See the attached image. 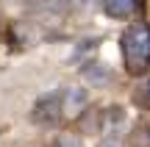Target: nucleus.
<instances>
[{"mask_svg":"<svg viewBox=\"0 0 150 147\" xmlns=\"http://www.w3.org/2000/svg\"><path fill=\"white\" fill-rule=\"evenodd\" d=\"M120 53H122L125 72L134 78H145L147 58H150V36L145 22H131L120 36Z\"/></svg>","mask_w":150,"mask_h":147,"instance_id":"obj_1","label":"nucleus"},{"mask_svg":"<svg viewBox=\"0 0 150 147\" xmlns=\"http://www.w3.org/2000/svg\"><path fill=\"white\" fill-rule=\"evenodd\" d=\"M31 120L33 125L39 128H56L64 117H61V100H59V92H45L36 97L31 108Z\"/></svg>","mask_w":150,"mask_h":147,"instance_id":"obj_2","label":"nucleus"},{"mask_svg":"<svg viewBox=\"0 0 150 147\" xmlns=\"http://www.w3.org/2000/svg\"><path fill=\"white\" fill-rule=\"evenodd\" d=\"M59 100H61V117H67V120H78V117L89 108V89L81 86V83L64 86L59 92Z\"/></svg>","mask_w":150,"mask_h":147,"instance_id":"obj_3","label":"nucleus"},{"mask_svg":"<svg viewBox=\"0 0 150 147\" xmlns=\"http://www.w3.org/2000/svg\"><path fill=\"white\" fill-rule=\"evenodd\" d=\"M97 133L114 139H122L128 133V114L122 106H108V108L97 111Z\"/></svg>","mask_w":150,"mask_h":147,"instance_id":"obj_4","label":"nucleus"},{"mask_svg":"<svg viewBox=\"0 0 150 147\" xmlns=\"http://www.w3.org/2000/svg\"><path fill=\"white\" fill-rule=\"evenodd\" d=\"M100 8L111 20H134L142 8V0H100Z\"/></svg>","mask_w":150,"mask_h":147,"instance_id":"obj_5","label":"nucleus"},{"mask_svg":"<svg viewBox=\"0 0 150 147\" xmlns=\"http://www.w3.org/2000/svg\"><path fill=\"white\" fill-rule=\"evenodd\" d=\"M81 72H83V81L89 86H106L108 81H114V72L108 70V64H100V61H86Z\"/></svg>","mask_w":150,"mask_h":147,"instance_id":"obj_6","label":"nucleus"},{"mask_svg":"<svg viewBox=\"0 0 150 147\" xmlns=\"http://www.w3.org/2000/svg\"><path fill=\"white\" fill-rule=\"evenodd\" d=\"M50 147H86L83 139L78 133H59V136L50 142Z\"/></svg>","mask_w":150,"mask_h":147,"instance_id":"obj_7","label":"nucleus"},{"mask_svg":"<svg viewBox=\"0 0 150 147\" xmlns=\"http://www.w3.org/2000/svg\"><path fill=\"white\" fill-rule=\"evenodd\" d=\"M97 147H125V142L122 139H114V136H103L97 142Z\"/></svg>","mask_w":150,"mask_h":147,"instance_id":"obj_8","label":"nucleus"}]
</instances>
